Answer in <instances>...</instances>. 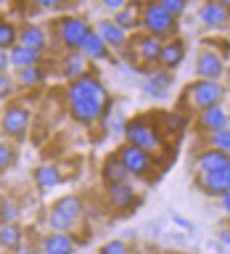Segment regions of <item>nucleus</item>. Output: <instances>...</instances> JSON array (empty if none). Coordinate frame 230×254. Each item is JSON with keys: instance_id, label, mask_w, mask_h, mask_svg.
I'll return each instance as SVG.
<instances>
[{"instance_id": "nucleus-1", "label": "nucleus", "mask_w": 230, "mask_h": 254, "mask_svg": "<svg viewBox=\"0 0 230 254\" xmlns=\"http://www.w3.org/2000/svg\"><path fill=\"white\" fill-rule=\"evenodd\" d=\"M143 27H146L148 35H154V37L162 40V37L174 35L177 21H174V16L167 11L159 0H151V3L143 8Z\"/></svg>"}, {"instance_id": "nucleus-2", "label": "nucleus", "mask_w": 230, "mask_h": 254, "mask_svg": "<svg viewBox=\"0 0 230 254\" xmlns=\"http://www.w3.org/2000/svg\"><path fill=\"white\" fill-rule=\"evenodd\" d=\"M82 214V198L79 196H63L56 201L53 212H51V228L61 230V233H69V228L74 225Z\"/></svg>"}, {"instance_id": "nucleus-3", "label": "nucleus", "mask_w": 230, "mask_h": 254, "mask_svg": "<svg viewBox=\"0 0 230 254\" xmlns=\"http://www.w3.org/2000/svg\"><path fill=\"white\" fill-rule=\"evenodd\" d=\"M222 95H225V90H222V85L217 79H198V82H193V87H190V103L201 111L209 109V106H217L222 101Z\"/></svg>"}, {"instance_id": "nucleus-4", "label": "nucleus", "mask_w": 230, "mask_h": 254, "mask_svg": "<svg viewBox=\"0 0 230 254\" xmlns=\"http://www.w3.org/2000/svg\"><path fill=\"white\" fill-rule=\"evenodd\" d=\"M87 32H90V27H87L85 19L69 16V19L61 21L58 35H61V43L66 45L69 51H79V48H82V43H85V37H87Z\"/></svg>"}, {"instance_id": "nucleus-5", "label": "nucleus", "mask_w": 230, "mask_h": 254, "mask_svg": "<svg viewBox=\"0 0 230 254\" xmlns=\"http://www.w3.org/2000/svg\"><path fill=\"white\" fill-rule=\"evenodd\" d=\"M79 98H101V101H106V90H103V85L95 77L82 74V77L71 79V85H69V101H79Z\"/></svg>"}, {"instance_id": "nucleus-6", "label": "nucleus", "mask_w": 230, "mask_h": 254, "mask_svg": "<svg viewBox=\"0 0 230 254\" xmlns=\"http://www.w3.org/2000/svg\"><path fill=\"white\" fill-rule=\"evenodd\" d=\"M119 159H122V164L127 167V172L130 175H146V170L151 167V159H148V151L146 148H138L132 146V143H127V146L119 148Z\"/></svg>"}, {"instance_id": "nucleus-7", "label": "nucleus", "mask_w": 230, "mask_h": 254, "mask_svg": "<svg viewBox=\"0 0 230 254\" xmlns=\"http://www.w3.org/2000/svg\"><path fill=\"white\" fill-rule=\"evenodd\" d=\"M124 135H127V143H132V146L138 148H156L159 146V138H156V130L146 122H130L124 127Z\"/></svg>"}, {"instance_id": "nucleus-8", "label": "nucleus", "mask_w": 230, "mask_h": 254, "mask_svg": "<svg viewBox=\"0 0 230 254\" xmlns=\"http://www.w3.org/2000/svg\"><path fill=\"white\" fill-rule=\"evenodd\" d=\"M29 127V111L24 106H11L3 117V132L8 138H24Z\"/></svg>"}, {"instance_id": "nucleus-9", "label": "nucleus", "mask_w": 230, "mask_h": 254, "mask_svg": "<svg viewBox=\"0 0 230 254\" xmlns=\"http://www.w3.org/2000/svg\"><path fill=\"white\" fill-rule=\"evenodd\" d=\"M103 103L106 101H101V98H79V101H69V111H71V117H74L77 122L90 125L101 117Z\"/></svg>"}, {"instance_id": "nucleus-10", "label": "nucleus", "mask_w": 230, "mask_h": 254, "mask_svg": "<svg viewBox=\"0 0 230 254\" xmlns=\"http://www.w3.org/2000/svg\"><path fill=\"white\" fill-rule=\"evenodd\" d=\"M198 21L209 29H220L228 24V8H222L217 0H206V3L198 8Z\"/></svg>"}, {"instance_id": "nucleus-11", "label": "nucleus", "mask_w": 230, "mask_h": 254, "mask_svg": "<svg viewBox=\"0 0 230 254\" xmlns=\"http://www.w3.org/2000/svg\"><path fill=\"white\" fill-rule=\"evenodd\" d=\"M201 186H204V193H209V196H225L230 190V164L217 172H206Z\"/></svg>"}, {"instance_id": "nucleus-12", "label": "nucleus", "mask_w": 230, "mask_h": 254, "mask_svg": "<svg viewBox=\"0 0 230 254\" xmlns=\"http://www.w3.org/2000/svg\"><path fill=\"white\" fill-rule=\"evenodd\" d=\"M196 71H198V77H201V79H220L222 71H225V61H222L217 53L204 51L201 56H198Z\"/></svg>"}, {"instance_id": "nucleus-13", "label": "nucleus", "mask_w": 230, "mask_h": 254, "mask_svg": "<svg viewBox=\"0 0 230 254\" xmlns=\"http://www.w3.org/2000/svg\"><path fill=\"white\" fill-rule=\"evenodd\" d=\"M19 45L24 48H32V51L43 53L48 48V35L43 27H37V24H24L19 29Z\"/></svg>"}, {"instance_id": "nucleus-14", "label": "nucleus", "mask_w": 230, "mask_h": 254, "mask_svg": "<svg viewBox=\"0 0 230 254\" xmlns=\"http://www.w3.org/2000/svg\"><path fill=\"white\" fill-rule=\"evenodd\" d=\"M143 8H146V3H140V0H132V3H127L124 8H119L114 21L122 27L124 32L138 27V24H143Z\"/></svg>"}, {"instance_id": "nucleus-15", "label": "nucleus", "mask_w": 230, "mask_h": 254, "mask_svg": "<svg viewBox=\"0 0 230 254\" xmlns=\"http://www.w3.org/2000/svg\"><path fill=\"white\" fill-rule=\"evenodd\" d=\"M182 59H185V45L182 40H170V43L162 45V53H159V66L164 69H177Z\"/></svg>"}, {"instance_id": "nucleus-16", "label": "nucleus", "mask_w": 230, "mask_h": 254, "mask_svg": "<svg viewBox=\"0 0 230 254\" xmlns=\"http://www.w3.org/2000/svg\"><path fill=\"white\" fill-rule=\"evenodd\" d=\"M109 201L116 209H130L138 204V196H135V188L130 183H114V186H109Z\"/></svg>"}, {"instance_id": "nucleus-17", "label": "nucleus", "mask_w": 230, "mask_h": 254, "mask_svg": "<svg viewBox=\"0 0 230 254\" xmlns=\"http://www.w3.org/2000/svg\"><path fill=\"white\" fill-rule=\"evenodd\" d=\"M43 252L45 254H74V238L69 233H61V230H53L51 236H45Z\"/></svg>"}, {"instance_id": "nucleus-18", "label": "nucleus", "mask_w": 230, "mask_h": 254, "mask_svg": "<svg viewBox=\"0 0 230 254\" xmlns=\"http://www.w3.org/2000/svg\"><path fill=\"white\" fill-rule=\"evenodd\" d=\"M95 32L103 37V43H106L109 48H124L127 45V32L119 27L116 21H101Z\"/></svg>"}, {"instance_id": "nucleus-19", "label": "nucleus", "mask_w": 230, "mask_h": 254, "mask_svg": "<svg viewBox=\"0 0 230 254\" xmlns=\"http://www.w3.org/2000/svg\"><path fill=\"white\" fill-rule=\"evenodd\" d=\"M162 40L154 35H143L138 40V56L143 64H159V53H162Z\"/></svg>"}, {"instance_id": "nucleus-20", "label": "nucleus", "mask_w": 230, "mask_h": 254, "mask_svg": "<svg viewBox=\"0 0 230 254\" xmlns=\"http://www.w3.org/2000/svg\"><path fill=\"white\" fill-rule=\"evenodd\" d=\"M228 164H230V156L222 154V151H217V148H209V151H204V154L198 156V170H201V175L217 172V170H222V167H228Z\"/></svg>"}, {"instance_id": "nucleus-21", "label": "nucleus", "mask_w": 230, "mask_h": 254, "mask_svg": "<svg viewBox=\"0 0 230 254\" xmlns=\"http://www.w3.org/2000/svg\"><path fill=\"white\" fill-rule=\"evenodd\" d=\"M201 127L204 130H209V132H217V130H225L228 127V114H225V109L220 106H209V109H204L201 111Z\"/></svg>"}, {"instance_id": "nucleus-22", "label": "nucleus", "mask_w": 230, "mask_h": 254, "mask_svg": "<svg viewBox=\"0 0 230 254\" xmlns=\"http://www.w3.org/2000/svg\"><path fill=\"white\" fill-rule=\"evenodd\" d=\"M79 51H82L87 59H109V45L103 43V37L95 29L87 32V37H85V43H82Z\"/></svg>"}, {"instance_id": "nucleus-23", "label": "nucleus", "mask_w": 230, "mask_h": 254, "mask_svg": "<svg viewBox=\"0 0 230 254\" xmlns=\"http://www.w3.org/2000/svg\"><path fill=\"white\" fill-rule=\"evenodd\" d=\"M11 56V64L16 69H27V66H40V53L32 51V48H24V45H16L8 51Z\"/></svg>"}, {"instance_id": "nucleus-24", "label": "nucleus", "mask_w": 230, "mask_h": 254, "mask_svg": "<svg viewBox=\"0 0 230 254\" xmlns=\"http://www.w3.org/2000/svg\"><path fill=\"white\" fill-rule=\"evenodd\" d=\"M85 69H87V56L82 51H69V56L63 59V74L69 79H77L85 74Z\"/></svg>"}, {"instance_id": "nucleus-25", "label": "nucleus", "mask_w": 230, "mask_h": 254, "mask_svg": "<svg viewBox=\"0 0 230 254\" xmlns=\"http://www.w3.org/2000/svg\"><path fill=\"white\" fill-rule=\"evenodd\" d=\"M130 178V172H127V167L122 164V159L119 156H111L106 164H103V180L109 183V186H114V183H127Z\"/></svg>"}, {"instance_id": "nucleus-26", "label": "nucleus", "mask_w": 230, "mask_h": 254, "mask_svg": "<svg viewBox=\"0 0 230 254\" xmlns=\"http://www.w3.org/2000/svg\"><path fill=\"white\" fill-rule=\"evenodd\" d=\"M170 85H172L170 74L159 71V74H154V77H148V79H146L143 90H146V95H151V98H164V95L170 93Z\"/></svg>"}, {"instance_id": "nucleus-27", "label": "nucleus", "mask_w": 230, "mask_h": 254, "mask_svg": "<svg viewBox=\"0 0 230 254\" xmlns=\"http://www.w3.org/2000/svg\"><path fill=\"white\" fill-rule=\"evenodd\" d=\"M35 183L40 188H56L61 183V172L53 164H40L35 170Z\"/></svg>"}, {"instance_id": "nucleus-28", "label": "nucleus", "mask_w": 230, "mask_h": 254, "mask_svg": "<svg viewBox=\"0 0 230 254\" xmlns=\"http://www.w3.org/2000/svg\"><path fill=\"white\" fill-rule=\"evenodd\" d=\"M0 246L3 249H19L21 246V228L16 222H3L0 225Z\"/></svg>"}, {"instance_id": "nucleus-29", "label": "nucleus", "mask_w": 230, "mask_h": 254, "mask_svg": "<svg viewBox=\"0 0 230 254\" xmlns=\"http://www.w3.org/2000/svg\"><path fill=\"white\" fill-rule=\"evenodd\" d=\"M19 32H16V27L11 21H0V51H11V48H16L19 43Z\"/></svg>"}, {"instance_id": "nucleus-30", "label": "nucleus", "mask_w": 230, "mask_h": 254, "mask_svg": "<svg viewBox=\"0 0 230 254\" xmlns=\"http://www.w3.org/2000/svg\"><path fill=\"white\" fill-rule=\"evenodd\" d=\"M16 79H19V85H40L43 82V71H40V66H27V69H19Z\"/></svg>"}, {"instance_id": "nucleus-31", "label": "nucleus", "mask_w": 230, "mask_h": 254, "mask_svg": "<svg viewBox=\"0 0 230 254\" xmlns=\"http://www.w3.org/2000/svg\"><path fill=\"white\" fill-rule=\"evenodd\" d=\"M212 146L217 148V151H222V154H228V156H230V127L212 132Z\"/></svg>"}, {"instance_id": "nucleus-32", "label": "nucleus", "mask_w": 230, "mask_h": 254, "mask_svg": "<svg viewBox=\"0 0 230 254\" xmlns=\"http://www.w3.org/2000/svg\"><path fill=\"white\" fill-rule=\"evenodd\" d=\"M13 159H16V148L8 146V143H0V172L8 170L13 164Z\"/></svg>"}, {"instance_id": "nucleus-33", "label": "nucleus", "mask_w": 230, "mask_h": 254, "mask_svg": "<svg viewBox=\"0 0 230 254\" xmlns=\"http://www.w3.org/2000/svg\"><path fill=\"white\" fill-rule=\"evenodd\" d=\"M16 217H19V206H16L13 201L0 204V225H3V222H13Z\"/></svg>"}, {"instance_id": "nucleus-34", "label": "nucleus", "mask_w": 230, "mask_h": 254, "mask_svg": "<svg viewBox=\"0 0 230 254\" xmlns=\"http://www.w3.org/2000/svg\"><path fill=\"white\" fill-rule=\"evenodd\" d=\"M159 3H162V5L167 8V11H170V13L174 16V19H177V16H180L182 11H185L188 0H159Z\"/></svg>"}, {"instance_id": "nucleus-35", "label": "nucleus", "mask_w": 230, "mask_h": 254, "mask_svg": "<svg viewBox=\"0 0 230 254\" xmlns=\"http://www.w3.org/2000/svg\"><path fill=\"white\" fill-rule=\"evenodd\" d=\"M101 254H130V249L124 246V241H109L101 246Z\"/></svg>"}, {"instance_id": "nucleus-36", "label": "nucleus", "mask_w": 230, "mask_h": 254, "mask_svg": "<svg viewBox=\"0 0 230 254\" xmlns=\"http://www.w3.org/2000/svg\"><path fill=\"white\" fill-rule=\"evenodd\" d=\"M11 93H13V82H11V79H8L5 74H0V101L8 98Z\"/></svg>"}, {"instance_id": "nucleus-37", "label": "nucleus", "mask_w": 230, "mask_h": 254, "mask_svg": "<svg viewBox=\"0 0 230 254\" xmlns=\"http://www.w3.org/2000/svg\"><path fill=\"white\" fill-rule=\"evenodd\" d=\"M103 5L109 8V11H119V8H124L127 3H130V0H101Z\"/></svg>"}, {"instance_id": "nucleus-38", "label": "nucleus", "mask_w": 230, "mask_h": 254, "mask_svg": "<svg viewBox=\"0 0 230 254\" xmlns=\"http://www.w3.org/2000/svg\"><path fill=\"white\" fill-rule=\"evenodd\" d=\"M37 8H45V11H53V8L61 5V0H35Z\"/></svg>"}, {"instance_id": "nucleus-39", "label": "nucleus", "mask_w": 230, "mask_h": 254, "mask_svg": "<svg viewBox=\"0 0 230 254\" xmlns=\"http://www.w3.org/2000/svg\"><path fill=\"white\" fill-rule=\"evenodd\" d=\"M8 64H11V56H8V51H0V74L5 71Z\"/></svg>"}, {"instance_id": "nucleus-40", "label": "nucleus", "mask_w": 230, "mask_h": 254, "mask_svg": "<svg viewBox=\"0 0 230 254\" xmlns=\"http://www.w3.org/2000/svg\"><path fill=\"white\" fill-rule=\"evenodd\" d=\"M220 198H222V209H225V212H230V190H228L225 196H220Z\"/></svg>"}, {"instance_id": "nucleus-41", "label": "nucleus", "mask_w": 230, "mask_h": 254, "mask_svg": "<svg viewBox=\"0 0 230 254\" xmlns=\"http://www.w3.org/2000/svg\"><path fill=\"white\" fill-rule=\"evenodd\" d=\"M220 238H222V244H230V233H228V230H222Z\"/></svg>"}, {"instance_id": "nucleus-42", "label": "nucleus", "mask_w": 230, "mask_h": 254, "mask_svg": "<svg viewBox=\"0 0 230 254\" xmlns=\"http://www.w3.org/2000/svg\"><path fill=\"white\" fill-rule=\"evenodd\" d=\"M217 3H220L222 8H228V11H230V0H217Z\"/></svg>"}, {"instance_id": "nucleus-43", "label": "nucleus", "mask_w": 230, "mask_h": 254, "mask_svg": "<svg viewBox=\"0 0 230 254\" xmlns=\"http://www.w3.org/2000/svg\"><path fill=\"white\" fill-rule=\"evenodd\" d=\"M0 3H5V0H0Z\"/></svg>"}]
</instances>
